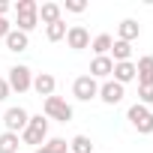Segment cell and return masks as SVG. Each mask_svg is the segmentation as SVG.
I'll use <instances>...</instances> for the list:
<instances>
[{
  "instance_id": "21",
  "label": "cell",
  "mask_w": 153,
  "mask_h": 153,
  "mask_svg": "<svg viewBox=\"0 0 153 153\" xmlns=\"http://www.w3.org/2000/svg\"><path fill=\"white\" fill-rule=\"evenodd\" d=\"M42 150L45 153H69V141L66 138H48L42 144Z\"/></svg>"
},
{
  "instance_id": "3",
  "label": "cell",
  "mask_w": 153,
  "mask_h": 153,
  "mask_svg": "<svg viewBox=\"0 0 153 153\" xmlns=\"http://www.w3.org/2000/svg\"><path fill=\"white\" fill-rule=\"evenodd\" d=\"M6 84H9L12 93H27V90H33V72H30V66L15 63V66L9 69V75H6Z\"/></svg>"
},
{
  "instance_id": "13",
  "label": "cell",
  "mask_w": 153,
  "mask_h": 153,
  "mask_svg": "<svg viewBox=\"0 0 153 153\" xmlns=\"http://www.w3.org/2000/svg\"><path fill=\"white\" fill-rule=\"evenodd\" d=\"M111 75H114L111 81H117V84H123V87H126L129 81H135V63H132V60H126V63H114Z\"/></svg>"
},
{
  "instance_id": "15",
  "label": "cell",
  "mask_w": 153,
  "mask_h": 153,
  "mask_svg": "<svg viewBox=\"0 0 153 153\" xmlns=\"http://www.w3.org/2000/svg\"><path fill=\"white\" fill-rule=\"evenodd\" d=\"M60 15H63V6L60 3H42L39 6V21L48 27V24H54V21H60Z\"/></svg>"
},
{
  "instance_id": "18",
  "label": "cell",
  "mask_w": 153,
  "mask_h": 153,
  "mask_svg": "<svg viewBox=\"0 0 153 153\" xmlns=\"http://www.w3.org/2000/svg\"><path fill=\"white\" fill-rule=\"evenodd\" d=\"M18 147H21V138L15 132H3L0 135V153H18Z\"/></svg>"
},
{
  "instance_id": "23",
  "label": "cell",
  "mask_w": 153,
  "mask_h": 153,
  "mask_svg": "<svg viewBox=\"0 0 153 153\" xmlns=\"http://www.w3.org/2000/svg\"><path fill=\"white\" fill-rule=\"evenodd\" d=\"M15 15H39V3L36 0H18L15 3Z\"/></svg>"
},
{
  "instance_id": "4",
  "label": "cell",
  "mask_w": 153,
  "mask_h": 153,
  "mask_svg": "<svg viewBox=\"0 0 153 153\" xmlns=\"http://www.w3.org/2000/svg\"><path fill=\"white\" fill-rule=\"evenodd\" d=\"M126 120L141 132V135H153V111L150 108H144V105H129V111H126Z\"/></svg>"
},
{
  "instance_id": "16",
  "label": "cell",
  "mask_w": 153,
  "mask_h": 153,
  "mask_svg": "<svg viewBox=\"0 0 153 153\" xmlns=\"http://www.w3.org/2000/svg\"><path fill=\"white\" fill-rule=\"evenodd\" d=\"M111 45H114V36H111V33H99L96 39H90V48H93L96 57H108Z\"/></svg>"
},
{
  "instance_id": "9",
  "label": "cell",
  "mask_w": 153,
  "mask_h": 153,
  "mask_svg": "<svg viewBox=\"0 0 153 153\" xmlns=\"http://www.w3.org/2000/svg\"><path fill=\"white\" fill-rule=\"evenodd\" d=\"M135 81H138V87H153V54L138 57V63H135Z\"/></svg>"
},
{
  "instance_id": "19",
  "label": "cell",
  "mask_w": 153,
  "mask_h": 153,
  "mask_svg": "<svg viewBox=\"0 0 153 153\" xmlns=\"http://www.w3.org/2000/svg\"><path fill=\"white\" fill-rule=\"evenodd\" d=\"M66 21L60 18V21H54V24H48L45 27V36H48V42H60V39H66Z\"/></svg>"
},
{
  "instance_id": "12",
  "label": "cell",
  "mask_w": 153,
  "mask_h": 153,
  "mask_svg": "<svg viewBox=\"0 0 153 153\" xmlns=\"http://www.w3.org/2000/svg\"><path fill=\"white\" fill-rule=\"evenodd\" d=\"M3 42H6V51H12V54H21V51H27V45H30V36L12 27V30L6 33V39H3Z\"/></svg>"
},
{
  "instance_id": "8",
  "label": "cell",
  "mask_w": 153,
  "mask_h": 153,
  "mask_svg": "<svg viewBox=\"0 0 153 153\" xmlns=\"http://www.w3.org/2000/svg\"><path fill=\"white\" fill-rule=\"evenodd\" d=\"M66 45H69L72 51H84V48H90V33H87V27L72 24V27L66 30Z\"/></svg>"
},
{
  "instance_id": "26",
  "label": "cell",
  "mask_w": 153,
  "mask_h": 153,
  "mask_svg": "<svg viewBox=\"0 0 153 153\" xmlns=\"http://www.w3.org/2000/svg\"><path fill=\"white\" fill-rule=\"evenodd\" d=\"M9 84H6V78H3V75H0V102H3V99H9Z\"/></svg>"
},
{
  "instance_id": "25",
  "label": "cell",
  "mask_w": 153,
  "mask_h": 153,
  "mask_svg": "<svg viewBox=\"0 0 153 153\" xmlns=\"http://www.w3.org/2000/svg\"><path fill=\"white\" fill-rule=\"evenodd\" d=\"M63 9H66V12H75V15H81V12L87 9V3H84V0H66Z\"/></svg>"
},
{
  "instance_id": "5",
  "label": "cell",
  "mask_w": 153,
  "mask_h": 153,
  "mask_svg": "<svg viewBox=\"0 0 153 153\" xmlns=\"http://www.w3.org/2000/svg\"><path fill=\"white\" fill-rule=\"evenodd\" d=\"M72 96L78 99V102H90L99 96V81L90 78V75H78V78L72 81Z\"/></svg>"
},
{
  "instance_id": "11",
  "label": "cell",
  "mask_w": 153,
  "mask_h": 153,
  "mask_svg": "<svg viewBox=\"0 0 153 153\" xmlns=\"http://www.w3.org/2000/svg\"><path fill=\"white\" fill-rule=\"evenodd\" d=\"M141 36V24L135 21V18H123L120 24H117V39L120 42H129L132 45V39H138Z\"/></svg>"
},
{
  "instance_id": "6",
  "label": "cell",
  "mask_w": 153,
  "mask_h": 153,
  "mask_svg": "<svg viewBox=\"0 0 153 153\" xmlns=\"http://www.w3.org/2000/svg\"><path fill=\"white\" fill-rule=\"evenodd\" d=\"M27 120H30V114H27L21 105H12V108H6V114H3L6 132H15V135H21V132L27 129Z\"/></svg>"
},
{
  "instance_id": "2",
  "label": "cell",
  "mask_w": 153,
  "mask_h": 153,
  "mask_svg": "<svg viewBox=\"0 0 153 153\" xmlns=\"http://www.w3.org/2000/svg\"><path fill=\"white\" fill-rule=\"evenodd\" d=\"M42 111H45L48 120H57V123H69V120L75 117L72 105H69L63 96H48V99L42 102Z\"/></svg>"
},
{
  "instance_id": "14",
  "label": "cell",
  "mask_w": 153,
  "mask_h": 153,
  "mask_svg": "<svg viewBox=\"0 0 153 153\" xmlns=\"http://www.w3.org/2000/svg\"><path fill=\"white\" fill-rule=\"evenodd\" d=\"M111 69H114V60L111 57H93L90 63V78H111Z\"/></svg>"
},
{
  "instance_id": "20",
  "label": "cell",
  "mask_w": 153,
  "mask_h": 153,
  "mask_svg": "<svg viewBox=\"0 0 153 153\" xmlns=\"http://www.w3.org/2000/svg\"><path fill=\"white\" fill-rule=\"evenodd\" d=\"M69 153H93V141L87 135H75L69 141Z\"/></svg>"
},
{
  "instance_id": "24",
  "label": "cell",
  "mask_w": 153,
  "mask_h": 153,
  "mask_svg": "<svg viewBox=\"0 0 153 153\" xmlns=\"http://www.w3.org/2000/svg\"><path fill=\"white\" fill-rule=\"evenodd\" d=\"M138 105H144V108L153 105V87H138Z\"/></svg>"
},
{
  "instance_id": "7",
  "label": "cell",
  "mask_w": 153,
  "mask_h": 153,
  "mask_svg": "<svg viewBox=\"0 0 153 153\" xmlns=\"http://www.w3.org/2000/svg\"><path fill=\"white\" fill-rule=\"evenodd\" d=\"M123 96H126V90H123V84H117V81H102L99 84V96L96 99H102L105 105H120L123 102Z\"/></svg>"
},
{
  "instance_id": "17",
  "label": "cell",
  "mask_w": 153,
  "mask_h": 153,
  "mask_svg": "<svg viewBox=\"0 0 153 153\" xmlns=\"http://www.w3.org/2000/svg\"><path fill=\"white\" fill-rule=\"evenodd\" d=\"M108 57H111L114 63H126V60L132 57V45H129V42H120V39H114V45H111Z\"/></svg>"
},
{
  "instance_id": "10",
  "label": "cell",
  "mask_w": 153,
  "mask_h": 153,
  "mask_svg": "<svg viewBox=\"0 0 153 153\" xmlns=\"http://www.w3.org/2000/svg\"><path fill=\"white\" fill-rule=\"evenodd\" d=\"M33 90L48 99V96H54V90H57V78H54L51 72H36V75H33Z\"/></svg>"
},
{
  "instance_id": "1",
  "label": "cell",
  "mask_w": 153,
  "mask_h": 153,
  "mask_svg": "<svg viewBox=\"0 0 153 153\" xmlns=\"http://www.w3.org/2000/svg\"><path fill=\"white\" fill-rule=\"evenodd\" d=\"M18 138H21V144L42 147V144L48 141V117H42V114H30V120H27V129H24Z\"/></svg>"
},
{
  "instance_id": "27",
  "label": "cell",
  "mask_w": 153,
  "mask_h": 153,
  "mask_svg": "<svg viewBox=\"0 0 153 153\" xmlns=\"http://www.w3.org/2000/svg\"><path fill=\"white\" fill-rule=\"evenodd\" d=\"M12 30V24L6 21V18H0V39H6V33Z\"/></svg>"
},
{
  "instance_id": "28",
  "label": "cell",
  "mask_w": 153,
  "mask_h": 153,
  "mask_svg": "<svg viewBox=\"0 0 153 153\" xmlns=\"http://www.w3.org/2000/svg\"><path fill=\"white\" fill-rule=\"evenodd\" d=\"M12 9V3H9V0H0V18H6V12Z\"/></svg>"
},
{
  "instance_id": "22",
  "label": "cell",
  "mask_w": 153,
  "mask_h": 153,
  "mask_svg": "<svg viewBox=\"0 0 153 153\" xmlns=\"http://www.w3.org/2000/svg\"><path fill=\"white\" fill-rule=\"evenodd\" d=\"M36 24H39V15H18V21H15V30H21V33H30V30H36Z\"/></svg>"
}]
</instances>
